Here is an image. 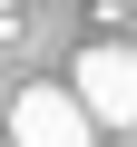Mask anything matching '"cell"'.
<instances>
[{"label": "cell", "instance_id": "3957f363", "mask_svg": "<svg viewBox=\"0 0 137 147\" xmlns=\"http://www.w3.org/2000/svg\"><path fill=\"white\" fill-rule=\"evenodd\" d=\"M0 118H10V88H0Z\"/></svg>", "mask_w": 137, "mask_h": 147}, {"label": "cell", "instance_id": "7a4b0ae2", "mask_svg": "<svg viewBox=\"0 0 137 147\" xmlns=\"http://www.w3.org/2000/svg\"><path fill=\"white\" fill-rule=\"evenodd\" d=\"M10 147H98V127L79 118L68 88H10Z\"/></svg>", "mask_w": 137, "mask_h": 147}, {"label": "cell", "instance_id": "277c9868", "mask_svg": "<svg viewBox=\"0 0 137 147\" xmlns=\"http://www.w3.org/2000/svg\"><path fill=\"white\" fill-rule=\"evenodd\" d=\"M118 147H127V137H118Z\"/></svg>", "mask_w": 137, "mask_h": 147}, {"label": "cell", "instance_id": "6da1fadb", "mask_svg": "<svg viewBox=\"0 0 137 147\" xmlns=\"http://www.w3.org/2000/svg\"><path fill=\"white\" fill-rule=\"evenodd\" d=\"M68 98H79V118L88 127H137V49L127 39H88L79 49V69H68Z\"/></svg>", "mask_w": 137, "mask_h": 147}]
</instances>
